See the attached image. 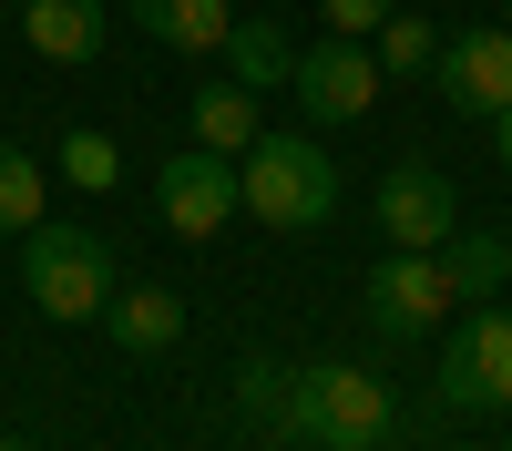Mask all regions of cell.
Masks as SVG:
<instances>
[{
    "label": "cell",
    "instance_id": "1",
    "mask_svg": "<svg viewBox=\"0 0 512 451\" xmlns=\"http://www.w3.org/2000/svg\"><path fill=\"white\" fill-rule=\"evenodd\" d=\"M267 431L277 441H308V451H379V441L400 431V400L359 359H308V369H287Z\"/></svg>",
    "mask_w": 512,
    "mask_h": 451
},
{
    "label": "cell",
    "instance_id": "2",
    "mask_svg": "<svg viewBox=\"0 0 512 451\" xmlns=\"http://www.w3.org/2000/svg\"><path fill=\"white\" fill-rule=\"evenodd\" d=\"M246 216L256 226H277V236H318L338 216V164L318 134H256L246 154Z\"/></svg>",
    "mask_w": 512,
    "mask_h": 451
},
{
    "label": "cell",
    "instance_id": "3",
    "mask_svg": "<svg viewBox=\"0 0 512 451\" xmlns=\"http://www.w3.org/2000/svg\"><path fill=\"white\" fill-rule=\"evenodd\" d=\"M21 287H31V308H41V318L82 328V318H103V308H113L123 257H113L93 226H52V216H41V226L21 236Z\"/></svg>",
    "mask_w": 512,
    "mask_h": 451
},
{
    "label": "cell",
    "instance_id": "4",
    "mask_svg": "<svg viewBox=\"0 0 512 451\" xmlns=\"http://www.w3.org/2000/svg\"><path fill=\"white\" fill-rule=\"evenodd\" d=\"M154 216L175 226L185 246L226 236V226L246 216V164H236V154H216V144H185V154H164V175H154Z\"/></svg>",
    "mask_w": 512,
    "mask_h": 451
},
{
    "label": "cell",
    "instance_id": "5",
    "mask_svg": "<svg viewBox=\"0 0 512 451\" xmlns=\"http://www.w3.org/2000/svg\"><path fill=\"white\" fill-rule=\"evenodd\" d=\"M441 410L461 421H502L512 410V308H472L441 349Z\"/></svg>",
    "mask_w": 512,
    "mask_h": 451
},
{
    "label": "cell",
    "instance_id": "6",
    "mask_svg": "<svg viewBox=\"0 0 512 451\" xmlns=\"http://www.w3.org/2000/svg\"><path fill=\"white\" fill-rule=\"evenodd\" d=\"M451 267L441 257H420V246H390V267H369V328L390 349H420V339H441L451 328Z\"/></svg>",
    "mask_w": 512,
    "mask_h": 451
},
{
    "label": "cell",
    "instance_id": "7",
    "mask_svg": "<svg viewBox=\"0 0 512 451\" xmlns=\"http://www.w3.org/2000/svg\"><path fill=\"white\" fill-rule=\"evenodd\" d=\"M369 216H379V236H390V246L441 257V246L461 236V195H451L441 164H390V175H379V195H369Z\"/></svg>",
    "mask_w": 512,
    "mask_h": 451
},
{
    "label": "cell",
    "instance_id": "8",
    "mask_svg": "<svg viewBox=\"0 0 512 451\" xmlns=\"http://www.w3.org/2000/svg\"><path fill=\"white\" fill-rule=\"evenodd\" d=\"M287 93H297V113H308V123H359V113H379V62L359 52V41L318 31L308 52H297Z\"/></svg>",
    "mask_w": 512,
    "mask_h": 451
},
{
    "label": "cell",
    "instance_id": "9",
    "mask_svg": "<svg viewBox=\"0 0 512 451\" xmlns=\"http://www.w3.org/2000/svg\"><path fill=\"white\" fill-rule=\"evenodd\" d=\"M431 72H441V103H451V113H472V123L512 113V21H472V31H451Z\"/></svg>",
    "mask_w": 512,
    "mask_h": 451
},
{
    "label": "cell",
    "instance_id": "10",
    "mask_svg": "<svg viewBox=\"0 0 512 451\" xmlns=\"http://www.w3.org/2000/svg\"><path fill=\"white\" fill-rule=\"evenodd\" d=\"M103 31H113L103 0H21V41H31L41 62H93Z\"/></svg>",
    "mask_w": 512,
    "mask_h": 451
},
{
    "label": "cell",
    "instance_id": "11",
    "mask_svg": "<svg viewBox=\"0 0 512 451\" xmlns=\"http://www.w3.org/2000/svg\"><path fill=\"white\" fill-rule=\"evenodd\" d=\"M103 328H113L123 359H164V349L185 339V298H175V287H113Z\"/></svg>",
    "mask_w": 512,
    "mask_h": 451
},
{
    "label": "cell",
    "instance_id": "12",
    "mask_svg": "<svg viewBox=\"0 0 512 451\" xmlns=\"http://www.w3.org/2000/svg\"><path fill=\"white\" fill-rule=\"evenodd\" d=\"M134 31L164 41V52H226L236 0H134Z\"/></svg>",
    "mask_w": 512,
    "mask_h": 451
},
{
    "label": "cell",
    "instance_id": "13",
    "mask_svg": "<svg viewBox=\"0 0 512 451\" xmlns=\"http://www.w3.org/2000/svg\"><path fill=\"white\" fill-rule=\"evenodd\" d=\"M441 267H451V298H461V308H492L502 287H512V236H492V226H461V236L441 246Z\"/></svg>",
    "mask_w": 512,
    "mask_h": 451
},
{
    "label": "cell",
    "instance_id": "14",
    "mask_svg": "<svg viewBox=\"0 0 512 451\" xmlns=\"http://www.w3.org/2000/svg\"><path fill=\"white\" fill-rule=\"evenodd\" d=\"M256 103H267V93H246L236 72H226V82H205V93H195V144L246 154V144H256Z\"/></svg>",
    "mask_w": 512,
    "mask_h": 451
},
{
    "label": "cell",
    "instance_id": "15",
    "mask_svg": "<svg viewBox=\"0 0 512 451\" xmlns=\"http://www.w3.org/2000/svg\"><path fill=\"white\" fill-rule=\"evenodd\" d=\"M226 72L246 82V93H277V82L297 72V52H287L277 21H236V31H226Z\"/></svg>",
    "mask_w": 512,
    "mask_h": 451
},
{
    "label": "cell",
    "instance_id": "16",
    "mask_svg": "<svg viewBox=\"0 0 512 451\" xmlns=\"http://www.w3.org/2000/svg\"><path fill=\"white\" fill-rule=\"evenodd\" d=\"M62 175H72L82 195H113V185H123V144L93 134V123H72V134H62Z\"/></svg>",
    "mask_w": 512,
    "mask_h": 451
},
{
    "label": "cell",
    "instance_id": "17",
    "mask_svg": "<svg viewBox=\"0 0 512 451\" xmlns=\"http://www.w3.org/2000/svg\"><path fill=\"white\" fill-rule=\"evenodd\" d=\"M31 226H41V164L0 144V236H31Z\"/></svg>",
    "mask_w": 512,
    "mask_h": 451
},
{
    "label": "cell",
    "instance_id": "18",
    "mask_svg": "<svg viewBox=\"0 0 512 451\" xmlns=\"http://www.w3.org/2000/svg\"><path fill=\"white\" fill-rule=\"evenodd\" d=\"M369 41H379V52H369L379 72H431V62H441V31H431V21H410V11H390Z\"/></svg>",
    "mask_w": 512,
    "mask_h": 451
},
{
    "label": "cell",
    "instance_id": "19",
    "mask_svg": "<svg viewBox=\"0 0 512 451\" xmlns=\"http://www.w3.org/2000/svg\"><path fill=\"white\" fill-rule=\"evenodd\" d=\"M390 11H400V0H318V21H328L338 41H369V31L390 21Z\"/></svg>",
    "mask_w": 512,
    "mask_h": 451
},
{
    "label": "cell",
    "instance_id": "20",
    "mask_svg": "<svg viewBox=\"0 0 512 451\" xmlns=\"http://www.w3.org/2000/svg\"><path fill=\"white\" fill-rule=\"evenodd\" d=\"M277 390H287L277 359H246V369H236V410H256V421H277Z\"/></svg>",
    "mask_w": 512,
    "mask_h": 451
},
{
    "label": "cell",
    "instance_id": "21",
    "mask_svg": "<svg viewBox=\"0 0 512 451\" xmlns=\"http://www.w3.org/2000/svg\"><path fill=\"white\" fill-rule=\"evenodd\" d=\"M492 154H502V164H512V113H492Z\"/></svg>",
    "mask_w": 512,
    "mask_h": 451
},
{
    "label": "cell",
    "instance_id": "22",
    "mask_svg": "<svg viewBox=\"0 0 512 451\" xmlns=\"http://www.w3.org/2000/svg\"><path fill=\"white\" fill-rule=\"evenodd\" d=\"M0 451H31V441H0Z\"/></svg>",
    "mask_w": 512,
    "mask_h": 451
},
{
    "label": "cell",
    "instance_id": "23",
    "mask_svg": "<svg viewBox=\"0 0 512 451\" xmlns=\"http://www.w3.org/2000/svg\"><path fill=\"white\" fill-rule=\"evenodd\" d=\"M502 21H512V0H502Z\"/></svg>",
    "mask_w": 512,
    "mask_h": 451
}]
</instances>
